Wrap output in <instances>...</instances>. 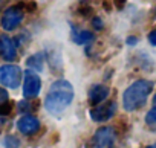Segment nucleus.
Segmentation results:
<instances>
[{"instance_id": "obj_1", "label": "nucleus", "mask_w": 156, "mask_h": 148, "mask_svg": "<svg viewBox=\"0 0 156 148\" xmlns=\"http://www.w3.org/2000/svg\"><path fill=\"white\" fill-rule=\"evenodd\" d=\"M72 101H73V86L67 80H57L55 83H52V86L46 93L44 107L51 115L58 116L72 104Z\"/></svg>"}, {"instance_id": "obj_2", "label": "nucleus", "mask_w": 156, "mask_h": 148, "mask_svg": "<svg viewBox=\"0 0 156 148\" xmlns=\"http://www.w3.org/2000/svg\"><path fill=\"white\" fill-rule=\"evenodd\" d=\"M153 90V83L148 80H138L132 83L122 93V107L126 112H135L144 107L148 95Z\"/></svg>"}, {"instance_id": "obj_3", "label": "nucleus", "mask_w": 156, "mask_h": 148, "mask_svg": "<svg viewBox=\"0 0 156 148\" xmlns=\"http://www.w3.org/2000/svg\"><path fill=\"white\" fill-rule=\"evenodd\" d=\"M22 77H23V72L16 64H5L0 67V83L5 87L17 89L22 84Z\"/></svg>"}, {"instance_id": "obj_4", "label": "nucleus", "mask_w": 156, "mask_h": 148, "mask_svg": "<svg viewBox=\"0 0 156 148\" xmlns=\"http://www.w3.org/2000/svg\"><path fill=\"white\" fill-rule=\"evenodd\" d=\"M41 90V80L37 75V72L28 69L23 73V96L26 99H34L38 96Z\"/></svg>"}, {"instance_id": "obj_5", "label": "nucleus", "mask_w": 156, "mask_h": 148, "mask_svg": "<svg viewBox=\"0 0 156 148\" xmlns=\"http://www.w3.org/2000/svg\"><path fill=\"white\" fill-rule=\"evenodd\" d=\"M115 140H116V131L113 127L110 125L100 127L92 136V146L94 148H112Z\"/></svg>"}, {"instance_id": "obj_6", "label": "nucleus", "mask_w": 156, "mask_h": 148, "mask_svg": "<svg viewBox=\"0 0 156 148\" xmlns=\"http://www.w3.org/2000/svg\"><path fill=\"white\" fill-rule=\"evenodd\" d=\"M23 17H25V11L19 5H14L5 9V12L2 14V19H0V25H2L5 31H14L22 23Z\"/></svg>"}, {"instance_id": "obj_7", "label": "nucleus", "mask_w": 156, "mask_h": 148, "mask_svg": "<svg viewBox=\"0 0 156 148\" xmlns=\"http://www.w3.org/2000/svg\"><path fill=\"white\" fill-rule=\"evenodd\" d=\"M115 113H116V102L115 101H107V102H101L98 105H94V108L89 112L90 119L95 122H106V121L112 119Z\"/></svg>"}, {"instance_id": "obj_8", "label": "nucleus", "mask_w": 156, "mask_h": 148, "mask_svg": "<svg viewBox=\"0 0 156 148\" xmlns=\"http://www.w3.org/2000/svg\"><path fill=\"white\" fill-rule=\"evenodd\" d=\"M17 128L22 134L31 136V134H35L40 130V121L34 115H25L17 121Z\"/></svg>"}, {"instance_id": "obj_9", "label": "nucleus", "mask_w": 156, "mask_h": 148, "mask_svg": "<svg viewBox=\"0 0 156 148\" xmlns=\"http://www.w3.org/2000/svg\"><path fill=\"white\" fill-rule=\"evenodd\" d=\"M0 57L9 63L17 58V46L8 35H0Z\"/></svg>"}, {"instance_id": "obj_10", "label": "nucleus", "mask_w": 156, "mask_h": 148, "mask_svg": "<svg viewBox=\"0 0 156 148\" xmlns=\"http://www.w3.org/2000/svg\"><path fill=\"white\" fill-rule=\"evenodd\" d=\"M87 96H89V102L92 105H98V104H101V102H104L107 99V96H109V87L104 86V84H95V86H92L89 89Z\"/></svg>"}, {"instance_id": "obj_11", "label": "nucleus", "mask_w": 156, "mask_h": 148, "mask_svg": "<svg viewBox=\"0 0 156 148\" xmlns=\"http://www.w3.org/2000/svg\"><path fill=\"white\" fill-rule=\"evenodd\" d=\"M95 37L90 31H83V29H76L75 26L72 28V40L78 44H86L89 41H92Z\"/></svg>"}, {"instance_id": "obj_12", "label": "nucleus", "mask_w": 156, "mask_h": 148, "mask_svg": "<svg viewBox=\"0 0 156 148\" xmlns=\"http://www.w3.org/2000/svg\"><path fill=\"white\" fill-rule=\"evenodd\" d=\"M43 63H44V55L43 52H37L34 55H31L28 60H26V66L35 72H40L43 70Z\"/></svg>"}, {"instance_id": "obj_13", "label": "nucleus", "mask_w": 156, "mask_h": 148, "mask_svg": "<svg viewBox=\"0 0 156 148\" xmlns=\"http://www.w3.org/2000/svg\"><path fill=\"white\" fill-rule=\"evenodd\" d=\"M5 148H20V139L14 134H8L3 140Z\"/></svg>"}, {"instance_id": "obj_14", "label": "nucleus", "mask_w": 156, "mask_h": 148, "mask_svg": "<svg viewBox=\"0 0 156 148\" xmlns=\"http://www.w3.org/2000/svg\"><path fill=\"white\" fill-rule=\"evenodd\" d=\"M25 12H31V11H35V8H37V5L34 3V2H29V0H25V2H20V3H17Z\"/></svg>"}, {"instance_id": "obj_15", "label": "nucleus", "mask_w": 156, "mask_h": 148, "mask_svg": "<svg viewBox=\"0 0 156 148\" xmlns=\"http://www.w3.org/2000/svg\"><path fill=\"white\" fill-rule=\"evenodd\" d=\"M12 112V102L6 101L3 104H0V116H8Z\"/></svg>"}, {"instance_id": "obj_16", "label": "nucleus", "mask_w": 156, "mask_h": 148, "mask_svg": "<svg viewBox=\"0 0 156 148\" xmlns=\"http://www.w3.org/2000/svg\"><path fill=\"white\" fill-rule=\"evenodd\" d=\"M19 110L20 113H26V112H32L34 110V105L29 102V99H25L22 102H19Z\"/></svg>"}, {"instance_id": "obj_17", "label": "nucleus", "mask_w": 156, "mask_h": 148, "mask_svg": "<svg viewBox=\"0 0 156 148\" xmlns=\"http://www.w3.org/2000/svg\"><path fill=\"white\" fill-rule=\"evenodd\" d=\"M145 122H147V124H150V125L156 124V107H153V108L145 115Z\"/></svg>"}, {"instance_id": "obj_18", "label": "nucleus", "mask_w": 156, "mask_h": 148, "mask_svg": "<svg viewBox=\"0 0 156 148\" xmlns=\"http://www.w3.org/2000/svg\"><path fill=\"white\" fill-rule=\"evenodd\" d=\"M78 12H80V15H89V14H92L94 11H92L90 6H87V5H81L80 9H78Z\"/></svg>"}, {"instance_id": "obj_19", "label": "nucleus", "mask_w": 156, "mask_h": 148, "mask_svg": "<svg viewBox=\"0 0 156 148\" xmlns=\"http://www.w3.org/2000/svg\"><path fill=\"white\" fill-rule=\"evenodd\" d=\"M92 25H94V28H97L98 31L103 29V26H104V23H103V20H101L100 17H95V19L92 20Z\"/></svg>"}, {"instance_id": "obj_20", "label": "nucleus", "mask_w": 156, "mask_h": 148, "mask_svg": "<svg viewBox=\"0 0 156 148\" xmlns=\"http://www.w3.org/2000/svg\"><path fill=\"white\" fill-rule=\"evenodd\" d=\"M6 101H8V92L3 87H0V104H3Z\"/></svg>"}, {"instance_id": "obj_21", "label": "nucleus", "mask_w": 156, "mask_h": 148, "mask_svg": "<svg viewBox=\"0 0 156 148\" xmlns=\"http://www.w3.org/2000/svg\"><path fill=\"white\" fill-rule=\"evenodd\" d=\"M148 41H150L153 46H156V29L151 31V32L148 34Z\"/></svg>"}, {"instance_id": "obj_22", "label": "nucleus", "mask_w": 156, "mask_h": 148, "mask_svg": "<svg viewBox=\"0 0 156 148\" xmlns=\"http://www.w3.org/2000/svg\"><path fill=\"white\" fill-rule=\"evenodd\" d=\"M124 5H126V0H115V6H116L118 9H122Z\"/></svg>"}, {"instance_id": "obj_23", "label": "nucleus", "mask_w": 156, "mask_h": 148, "mask_svg": "<svg viewBox=\"0 0 156 148\" xmlns=\"http://www.w3.org/2000/svg\"><path fill=\"white\" fill-rule=\"evenodd\" d=\"M127 43H129V44H135V43H136V38H135V37H129Z\"/></svg>"}, {"instance_id": "obj_24", "label": "nucleus", "mask_w": 156, "mask_h": 148, "mask_svg": "<svg viewBox=\"0 0 156 148\" xmlns=\"http://www.w3.org/2000/svg\"><path fill=\"white\" fill-rule=\"evenodd\" d=\"M153 107H156V93H154V96H153Z\"/></svg>"}, {"instance_id": "obj_25", "label": "nucleus", "mask_w": 156, "mask_h": 148, "mask_svg": "<svg viewBox=\"0 0 156 148\" xmlns=\"http://www.w3.org/2000/svg\"><path fill=\"white\" fill-rule=\"evenodd\" d=\"M0 130H2V121H0Z\"/></svg>"}, {"instance_id": "obj_26", "label": "nucleus", "mask_w": 156, "mask_h": 148, "mask_svg": "<svg viewBox=\"0 0 156 148\" xmlns=\"http://www.w3.org/2000/svg\"><path fill=\"white\" fill-rule=\"evenodd\" d=\"M147 148H154V146H153V145H150V146H147Z\"/></svg>"}, {"instance_id": "obj_27", "label": "nucleus", "mask_w": 156, "mask_h": 148, "mask_svg": "<svg viewBox=\"0 0 156 148\" xmlns=\"http://www.w3.org/2000/svg\"><path fill=\"white\" fill-rule=\"evenodd\" d=\"M153 146H154V148H156V143H154V145H153Z\"/></svg>"}]
</instances>
